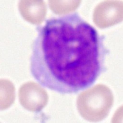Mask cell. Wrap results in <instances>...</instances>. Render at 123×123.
I'll return each instance as SVG.
<instances>
[{"label": "cell", "mask_w": 123, "mask_h": 123, "mask_svg": "<svg viewBox=\"0 0 123 123\" xmlns=\"http://www.w3.org/2000/svg\"><path fill=\"white\" fill-rule=\"evenodd\" d=\"M38 28L31 59V74L61 94L89 87L104 70V38L76 12L50 18Z\"/></svg>", "instance_id": "1"}, {"label": "cell", "mask_w": 123, "mask_h": 123, "mask_svg": "<svg viewBox=\"0 0 123 123\" xmlns=\"http://www.w3.org/2000/svg\"><path fill=\"white\" fill-rule=\"evenodd\" d=\"M113 104L111 91L106 86L97 84L80 94L77 108L84 119L97 122L107 116Z\"/></svg>", "instance_id": "2"}, {"label": "cell", "mask_w": 123, "mask_h": 123, "mask_svg": "<svg viewBox=\"0 0 123 123\" xmlns=\"http://www.w3.org/2000/svg\"><path fill=\"white\" fill-rule=\"evenodd\" d=\"M18 98L24 108L30 111H41L48 103V94L39 84L28 82L19 89Z\"/></svg>", "instance_id": "3"}, {"label": "cell", "mask_w": 123, "mask_h": 123, "mask_svg": "<svg viewBox=\"0 0 123 123\" xmlns=\"http://www.w3.org/2000/svg\"><path fill=\"white\" fill-rule=\"evenodd\" d=\"M94 23L99 28L110 27L123 20V2L105 1L95 7L93 15Z\"/></svg>", "instance_id": "4"}, {"label": "cell", "mask_w": 123, "mask_h": 123, "mask_svg": "<svg viewBox=\"0 0 123 123\" xmlns=\"http://www.w3.org/2000/svg\"><path fill=\"white\" fill-rule=\"evenodd\" d=\"M18 9L24 18L36 25L43 22L47 11L43 1H20Z\"/></svg>", "instance_id": "5"}, {"label": "cell", "mask_w": 123, "mask_h": 123, "mask_svg": "<svg viewBox=\"0 0 123 123\" xmlns=\"http://www.w3.org/2000/svg\"><path fill=\"white\" fill-rule=\"evenodd\" d=\"M1 110L9 107L14 103L15 90L14 85L9 81L3 80L1 81Z\"/></svg>", "instance_id": "6"}, {"label": "cell", "mask_w": 123, "mask_h": 123, "mask_svg": "<svg viewBox=\"0 0 123 123\" xmlns=\"http://www.w3.org/2000/svg\"><path fill=\"white\" fill-rule=\"evenodd\" d=\"M50 9L57 14H64L73 11L79 6L81 1H49Z\"/></svg>", "instance_id": "7"}]
</instances>
